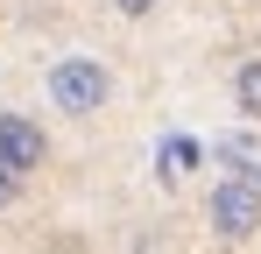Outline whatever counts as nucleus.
<instances>
[{
  "instance_id": "nucleus-1",
  "label": "nucleus",
  "mask_w": 261,
  "mask_h": 254,
  "mask_svg": "<svg viewBox=\"0 0 261 254\" xmlns=\"http://www.w3.org/2000/svg\"><path fill=\"white\" fill-rule=\"evenodd\" d=\"M43 99H49L57 120H99L113 106V64L99 49H64L43 71Z\"/></svg>"
},
{
  "instance_id": "nucleus-2",
  "label": "nucleus",
  "mask_w": 261,
  "mask_h": 254,
  "mask_svg": "<svg viewBox=\"0 0 261 254\" xmlns=\"http://www.w3.org/2000/svg\"><path fill=\"white\" fill-rule=\"evenodd\" d=\"M205 233H212L219 247H247L261 240V176H219L212 191H205Z\"/></svg>"
},
{
  "instance_id": "nucleus-3",
  "label": "nucleus",
  "mask_w": 261,
  "mask_h": 254,
  "mask_svg": "<svg viewBox=\"0 0 261 254\" xmlns=\"http://www.w3.org/2000/svg\"><path fill=\"white\" fill-rule=\"evenodd\" d=\"M0 163L21 169L29 184H36V169L49 163V127L29 113V106H0Z\"/></svg>"
},
{
  "instance_id": "nucleus-4",
  "label": "nucleus",
  "mask_w": 261,
  "mask_h": 254,
  "mask_svg": "<svg viewBox=\"0 0 261 254\" xmlns=\"http://www.w3.org/2000/svg\"><path fill=\"white\" fill-rule=\"evenodd\" d=\"M233 113L261 120V57H240V71H233Z\"/></svg>"
},
{
  "instance_id": "nucleus-5",
  "label": "nucleus",
  "mask_w": 261,
  "mask_h": 254,
  "mask_svg": "<svg viewBox=\"0 0 261 254\" xmlns=\"http://www.w3.org/2000/svg\"><path fill=\"white\" fill-rule=\"evenodd\" d=\"M21 191H29V176L0 163V212H14V205H21Z\"/></svg>"
},
{
  "instance_id": "nucleus-6",
  "label": "nucleus",
  "mask_w": 261,
  "mask_h": 254,
  "mask_svg": "<svg viewBox=\"0 0 261 254\" xmlns=\"http://www.w3.org/2000/svg\"><path fill=\"white\" fill-rule=\"evenodd\" d=\"M106 7H113V14H120V21H148V14H155V7H163V0H106Z\"/></svg>"
}]
</instances>
